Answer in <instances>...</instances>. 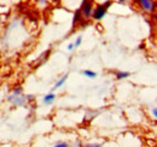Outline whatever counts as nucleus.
<instances>
[{
  "label": "nucleus",
  "mask_w": 157,
  "mask_h": 147,
  "mask_svg": "<svg viewBox=\"0 0 157 147\" xmlns=\"http://www.w3.org/2000/svg\"><path fill=\"white\" fill-rule=\"evenodd\" d=\"M82 17L85 19H88L92 17V12H93V2L88 1V0H83L81 2V7L78 9Z\"/></svg>",
  "instance_id": "1"
},
{
  "label": "nucleus",
  "mask_w": 157,
  "mask_h": 147,
  "mask_svg": "<svg viewBox=\"0 0 157 147\" xmlns=\"http://www.w3.org/2000/svg\"><path fill=\"white\" fill-rule=\"evenodd\" d=\"M7 100H9V103H11L15 106H24L27 104L25 96L23 94L22 95H9Z\"/></svg>",
  "instance_id": "2"
},
{
  "label": "nucleus",
  "mask_w": 157,
  "mask_h": 147,
  "mask_svg": "<svg viewBox=\"0 0 157 147\" xmlns=\"http://www.w3.org/2000/svg\"><path fill=\"white\" fill-rule=\"evenodd\" d=\"M106 9H104L100 4L99 5H96V7H93V12H92V18L96 19V21H100L105 17L106 15Z\"/></svg>",
  "instance_id": "3"
},
{
  "label": "nucleus",
  "mask_w": 157,
  "mask_h": 147,
  "mask_svg": "<svg viewBox=\"0 0 157 147\" xmlns=\"http://www.w3.org/2000/svg\"><path fill=\"white\" fill-rule=\"evenodd\" d=\"M139 5H140V7L143 10H145L147 12H152L156 9V4L154 1H150V0H140L139 1Z\"/></svg>",
  "instance_id": "4"
},
{
  "label": "nucleus",
  "mask_w": 157,
  "mask_h": 147,
  "mask_svg": "<svg viewBox=\"0 0 157 147\" xmlns=\"http://www.w3.org/2000/svg\"><path fill=\"white\" fill-rule=\"evenodd\" d=\"M56 98H57V95H56L55 93L50 92V93H47V94L44 96L42 101H44V104H46V105H50V104H52V103L56 100Z\"/></svg>",
  "instance_id": "5"
},
{
  "label": "nucleus",
  "mask_w": 157,
  "mask_h": 147,
  "mask_svg": "<svg viewBox=\"0 0 157 147\" xmlns=\"http://www.w3.org/2000/svg\"><path fill=\"white\" fill-rule=\"evenodd\" d=\"M67 80H68V75H64V76H62V77L59 78L58 81L55 83V86L52 87V92H53V91H57V89H59V88H60V87H62V86H63V85L67 82Z\"/></svg>",
  "instance_id": "6"
},
{
  "label": "nucleus",
  "mask_w": 157,
  "mask_h": 147,
  "mask_svg": "<svg viewBox=\"0 0 157 147\" xmlns=\"http://www.w3.org/2000/svg\"><path fill=\"white\" fill-rule=\"evenodd\" d=\"M82 15H81V12H80V10H76L75 11V13H74V19H73V27H76L78 23H81L82 22Z\"/></svg>",
  "instance_id": "7"
},
{
  "label": "nucleus",
  "mask_w": 157,
  "mask_h": 147,
  "mask_svg": "<svg viewBox=\"0 0 157 147\" xmlns=\"http://www.w3.org/2000/svg\"><path fill=\"white\" fill-rule=\"evenodd\" d=\"M115 76H116V80H124V78H128L131 76V73L128 71H116L115 73Z\"/></svg>",
  "instance_id": "8"
},
{
  "label": "nucleus",
  "mask_w": 157,
  "mask_h": 147,
  "mask_svg": "<svg viewBox=\"0 0 157 147\" xmlns=\"http://www.w3.org/2000/svg\"><path fill=\"white\" fill-rule=\"evenodd\" d=\"M83 76L88 77V78H96L97 77V73L96 71H92V70H82Z\"/></svg>",
  "instance_id": "9"
},
{
  "label": "nucleus",
  "mask_w": 157,
  "mask_h": 147,
  "mask_svg": "<svg viewBox=\"0 0 157 147\" xmlns=\"http://www.w3.org/2000/svg\"><path fill=\"white\" fill-rule=\"evenodd\" d=\"M22 94H23V88H22L21 86L15 87V88L12 89V92H11V95H22Z\"/></svg>",
  "instance_id": "10"
},
{
  "label": "nucleus",
  "mask_w": 157,
  "mask_h": 147,
  "mask_svg": "<svg viewBox=\"0 0 157 147\" xmlns=\"http://www.w3.org/2000/svg\"><path fill=\"white\" fill-rule=\"evenodd\" d=\"M53 147H69V144L65 142V141H59V142H57Z\"/></svg>",
  "instance_id": "11"
},
{
  "label": "nucleus",
  "mask_w": 157,
  "mask_h": 147,
  "mask_svg": "<svg viewBox=\"0 0 157 147\" xmlns=\"http://www.w3.org/2000/svg\"><path fill=\"white\" fill-rule=\"evenodd\" d=\"M73 43H74V46H75V47H78V46L82 43V37L78 36L76 37V40H75V42H73Z\"/></svg>",
  "instance_id": "12"
},
{
  "label": "nucleus",
  "mask_w": 157,
  "mask_h": 147,
  "mask_svg": "<svg viewBox=\"0 0 157 147\" xmlns=\"http://www.w3.org/2000/svg\"><path fill=\"white\" fill-rule=\"evenodd\" d=\"M24 96H25L27 103H28V101H32V100H35V95H34V94H27V95H24Z\"/></svg>",
  "instance_id": "13"
},
{
  "label": "nucleus",
  "mask_w": 157,
  "mask_h": 147,
  "mask_svg": "<svg viewBox=\"0 0 157 147\" xmlns=\"http://www.w3.org/2000/svg\"><path fill=\"white\" fill-rule=\"evenodd\" d=\"M100 5H101L104 9H106V10H108V9L113 5V2H111V1H105V2H103V4H100Z\"/></svg>",
  "instance_id": "14"
},
{
  "label": "nucleus",
  "mask_w": 157,
  "mask_h": 147,
  "mask_svg": "<svg viewBox=\"0 0 157 147\" xmlns=\"http://www.w3.org/2000/svg\"><path fill=\"white\" fill-rule=\"evenodd\" d=\"M80 147H101L100 144H88V145H85V146H80Z\"/></svg>",
  "instance_id": "15"
},
{
  "label": "nucleus",
  "mask_w": 157,
  "mask_h": 147,
  "mask_svg": "<svg viewBox=\"0 0 157 147\" xmlns=\"http://www.w3.org/2000/svg\"><path fill=\"white\" fill-rule=\"evenodd\" d=\"M74 48H75V46H74V43H73V42H71V43H69V45L67 46V50H68V51H73Z\"/></svg>",
  "instance_id": "16"
},
{
  "label": "nucleus",
  "mask_w": 157,
  "mask_h": 147,
  "mask_svg": "<svg viewBox=\"0 0 157 147\" xmlns=\"http://www.w3.org/2000/svg\"><path fill=\"white\" fill-rule=\"evenodd\" d=\"M151 112H152V116H154L155 118H157V109H156V107H154V109H152V111H151Z\"/></svg>",
  "instance_id": "17"
},
{
  "label": "nucleus",
  "mask_w": 157,
  "mask_h": 147,
  "mask_svg": "<svg viewBox=\"0 0 157 147\" xmlns=\"http://www.w3.org/2000/svg\"><path fill=\"white\" fill-rule=\"evenodd\" d=\"M118 4H120V5H123V4H126V1H124V0H120Z\"/></svg>",
  "instance_id": "18"
},
{
  "label": "nucleus",
  "mask_w": 157,
  "mask_h": 147,
  "mask_svg": "<svg viewBox=\"0 0 157 147\" xmlns=\"http://www.w3.org/2000/svg\"><path fill=\"white\" fill-rule=\"evenodd\" d=\"M1 21H2V19H1V16H0V23H1Z\"/></svg>",
  "instance_id": "19"
}]
</instances>
